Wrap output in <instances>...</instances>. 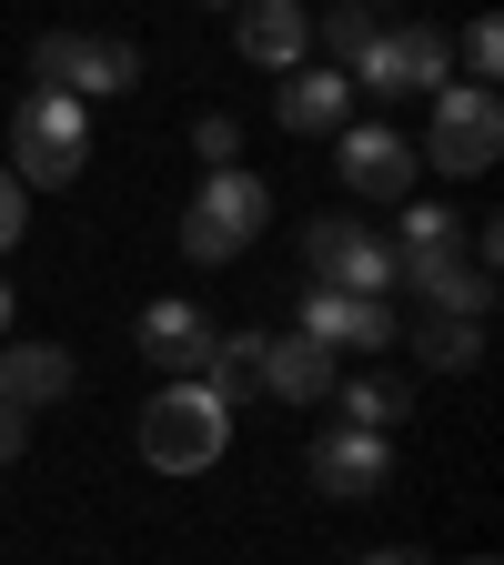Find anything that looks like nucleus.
Returning a JSON list of instances; mask_svg holds the SVG:
<instances>
[{
	"label": "nucleus",
	"mask_w": 504,
	"mask_h": 565,
	"mask_svg": "<svg viewBox=\"0 0 504 565\" xmlns=\"http://www.w3.org/2000/svg\"><path fill=\"white\" fill-rule=\"evenodd\" d=\"M141 465L152 475H202V465H223L233 445V404L223 394H202V374H172L152 404H141Z\"/></svg>",
	"instance_id": "nucleus-1"
},
{
	"label": "nucleus",
	"mask_w": 504,
	"mask_h": 565,
	"mask_svg": "<svg viewBox=\"0 0 504 565\" xmlns=\"http://www.w3.org/2000/svg\"><path fill=\"white\" fill-rule=\"evenodd\" d=\"M262 223H272L262 172L223 162V172H202V192L182 202V253H192V263H233L243 243H262Z\"/></svg>",
	"instance_id": "nucleus-2"
},
{
	"label": "nucleus",
	"mask_w": 504,
	"mask_h": 565,
	"mask_svg": "<svg viewBox=\"0 0 504 565\" xmlns=\"http://www.w3.org/2000/svg\"><path fill=\"white\" fill-rule=\"evenodd\" d=\"M82 162H92V121H82V102H61V92H31L21 111H11V182L31 192H61V182H82Z\"/></svg>",
	"instance_id": "nucleus-3"
},
{
	"label": "nucleus",
	"mask_w": 504,
	"mask_h": 565,
	"mask_svg": "<svg viewBox=\"0 0 504 565\" xmlns=\"http://www.w3.org/2000/svg\"><path fill=\"white\" fill-rule=\"evenodd\" d=\"M31 82L61 92V102H111L141 82V51L131 41H101V31H41L31 41Z\"/></svg>",
	"instance_id": "nucleus-4"
},
{
	"label": "nucleus",
	"mask_w": 504,
	"mask_h": 565,
	"mask_svg": "<svg viewBox=\"0 0 504 565\" xmlns=\"http://www.w3.org/2000/svg\"><path fill=\"white\" fill-rule=\"evenodd\" d=\"M303 273L323 282V294H374V303L404 282L394 243H384L374 223H353V212H323V223H303Z\"/></svg>",
	"instance_id": "nucleus-5"
},
{
	"label": "nucleus",
	"mask_w": 504,
	"mask_h": 565,
	"mask_svg": "<svg viewBox=\"0 0 504 565\" xmlns=\"http://www.w3.org/2000/svg\"><path fill=\"white\" fill-rule=\"evenodd\" d=\"M423 152L444 162V182L494 172V152H504V102H494L484 82H444V92H435V131H423Z\"/></svg>",
	"instance_id": "nucleus-6"
},
{
	"label": "nucleus",
	"mask_w": 504,
	"mask_h": 565,
	"mask_svg": "<svg viewBox=\"0 0 504 565\" xmlns=\"http://www.w3.org/2000/svg\"><path fill=\"white\" fill-rule=\"evenodd\" d=\"M454 82V51H444V31L435 21H404V31H374V51L353 61V92H444Z\"/></svg>",
	"instance_id": "nucleus-7"
},
{
	"label": "nucleus",
	"mask_w": 504,
	"mask_h": 565,
	"mask_svg": "<svg viewBox=\"0 0 504 565\" xmlns=\"http://www.w3.org/2000/svg\"><path fill=\"white\" fill-rule=\"evenodd\" d=\"M333 172L353 202H414V141L384 121H343L333 131Z\"/></svg>",
	"instance_id": "nucleus-8"
},
{
	"label": "nucleus",
	"mask_w": 504,
	"mask_h": 565,
	"mask_svg": "<svg viewBox=\"0 0 504 565\" xmlns=\"http://www.w3.org/2000/svg\"><path fill=\"white\" fill-rule=\"evenodd\" d=\"M293 333H313L323 353H384L404 323H394V303H374V294H323V282H313V294H303V323Z\"/></svg>",
	"instance_id": "nucleus-9"
},
{
	"label": "nucleus",
	"mask_w": 504,
	"mask_h": 565,
	"mask_svg": "<svg viewBox=\"0 0 504 565\" xmlns=\"http://www.w3.org/2000/svg\"><path fill=\"white\" fill-rule=\"evenodd\" d=\"M272 111H282V131L333 141V131L353 121V82H343L333 61H303V71H282V82H272Z\"/></svg>",
	"instance_id": "nucleus-10"
},
{
	"label": "nucleus",
	"mask_w": 504,
	"mask_h": 565,
	"mask_svg": "<svg viewBox=\"0 0 504 565\" xmlns=\"http://www.w3.org/2000/svg\"><path fill=\"white\" fill-rule=\"evenodd\" d=\"M233 41H243L253 71H303L313 11H303V0H243V11H233Z\"/></svg>",
	"instance_id": "nucleus-11"
},
{
	"label": "nucleus",
	"mask_w": 504,
	"mask_h": 565,
	"mask_svg": "<svg viewBox=\"0 0 504 565\" xmlns=\"http://www.w3.org/2000/svg\"><path fill=\"white\" fill-rule=\"evenodd\" d=\"M313 484L323 494H384L394 484V445L364 435V424H333V435L313 445Z\"/></svg>",
	"instance_id": "nucleus-12"
},
{
	"label": "nucleus",
	"mask_w": 504,
	"mask_h": 565,
	"mask_svg": "<svg viewBox=\"0 0 504 565\" xmlns=\"http://www.w3.org/2000/svg\"><path fill=\"white\" fill-rule=\"evenodd\" d=\"M71 384H82V364L61 343H0V404L41 414V404H71Z\"/></svg>",
	"instance_id": "nucleus-13"
},
{
	"label": "nucleus",
	"mask_w": 504,
	"mask_h": 565,
	"mask_svg": "<svg viewBox=\"0 0 504 565\" xmlns=\"http://www.w3.org/2000/svg\"><path fill=\"white\" fill-rule=\"evenodd\" d=\"M141 353H152L162 374H202V353H212V323H202V303H182V294L141 303Z\"/></svg>",
	"instance_id": "nucleus-14"
},
{
	"label": "nucleus",
	"mask_w": 504,
	"mask_h": 565,
	"mask_svg": "<svg viewBox=\"0 0 504 565\" xmlns=\"http://www.w3.org/2000/svg\"><path fill=\"white\" fill-rule=\"evenodd\" d=\"M343 374H333V353L313 343V333H272L262 343V394H282V404H323Z\"/></svg>",
	"instance_id": "nucleus-15"
},
{
	"label": "nucleus",
	"mask_w": 504,
	"mask_h": 565,
	"mask_svg": "<svg viewBox=\"0 0 504 565\" xmlns=\"http://www.w3.org/2000/svg\"><path fill=\"white\" fill-rule=\"evenodd\" d=\"M202 394L253 404V394H262V333H212V353H202Z\"/></svg>",
	"instance_id": "nucleus-16"
},
{
	"label": "nucleus",
	"mask_w": 504,
	"mask_h": 565,
	"mask_svg": "<svg viewBox=\"0 0 504 565\" xmlns=\"http://www.w3.org/2000/svg\"><path fill=\"white\" fill-rule=\"evenodd\" d=\"M333 404H343V424H364V435H394V424L414 414V394L394 374H353V384H333Z\"/></svg>",
	"instance_id": "nucleus-17"
},
{
	"label": "nucleus",
	"mask_w": 504,
	"mask_h": 565,
	"mask_svg": "<svg viewBox=\"0 0 504 565\" xmlns=\"http://www.w3.org/2000/svg\"><path fill=\"white\" fill-rule=\"evenodd\" d=\"M414 353H423L435 374H464L474 353H484V323H464V313H423V323H414Z\"/></svg>",
	"instance_id": "nucleus-18"
},
{
	"label": "nucleus",
	"mask_w": 504,
	"mask_h": 565,
	"mask_svg": "<svg viewBox=\"0 0 504 565\" xmlns=\"http://www.w3.org/2000/svg\"><path fill=\"white\" fill-rule=\"evenodd\" d=\"M313 41L333 51V71H343V82H353V61H364V51H374V11H364V0H333V11L313 21Z\"/></svg>",
	"instance_id": "nucleus-19"
},
{
	"label": "nucleus",
	"mask_w": 504,
	"mask_h": 565,
	"mask_svg": "<svg viewBox=\"0 0 504 565\" xmlns=\"http://www.w3.org/2000/svg\"><path fill=\"white\" fill-rule=\"evenodd\" d=\"M454 61H464V82H484V92H494V71H504V31H494V21H474Z\"/></svg>",
	"instance_id": "nucleus-20"
},
{
	"label": "nucleus",
	"mask_w": 504,
	"mask_h": 565,
	"mask_svg": "<svg viewBox=\"0 0 504 565\" xmlns=\"http://www.w3.org/2000/svg\"><path fill=\"white\" fill-rule=\"evenodd\" d=\"M192 152H202L212 172H223V162L243 152V131H233V111H202V121H192Z\"/></svg>",
	"instance_id": "nucleus-21"
},
{
	"label": "nucleus",
	"mask_w": 504,
	"mask_h": 565,
	"mask_svg": "<svg viewBox=\"0 0 504 565\" xmlns=\"http://www.w3.org/2000/svg\"><path fill=\"white\" fill-rule=\"evenodd\" d=\"M21 223H31V192L11 182V162H0V253H11V243H21Z\"/></svg>",
	"instance_id": "nucleus-22"
},
{
	"label": "nucleus",
	"mask_w": 504,
	"mask_h": 565,
	"mask_svg": "<svg viewBox=\"0 0 504 565\" xmlns=\"http://www.w3.org/2000/svg\"><path fill=\"white\" fill-rule=\"evenodd\" d=\"M21 445H31V414H21V404H0V465H11Z\"/></svg>",
	"instance_id": "nucleus-23"
},
{
	"label": "nucleus",
	"mask_w": 504,
	"mask_h": 565,
	"mask_svg": "<svg viewBox=\"0 0 504 565\" xmlns=\"http://www.w3.org/2000/svg\"><path fill=\"white\" fill-rule=\"evenodd\" d=\"M364 565H423V555H414V545H384V555H364Z\"/></svg>",
	"instance_id": "nucleus-24"
},
{
	"label": "nucleus",
	"mask_w": 504,
	"mask_h": 565,
	"mask_svg": "<svg viewBox=\"0 0 504 565\" xmlns=\"http://www.w3.org/2000/svg\"><path fill=\"white\" fill-rule=\"evenodd\" d=\"M0 343H11V282H0Z\"/></svg>",
	"instance_id": "nucleus-25"
},
{
	"label": "nucleus",
	"mask_w": 504,
	"mask_h": 565,
	"mask_svg": "<svg viewBox=\"0 0 504 565\" xmlns=\"http://www.w3.org/2000/svg\"><path fill=\"white\" fill-rule=\"evenodd\" d=\"M212 11H243V0H212Z\"/></svg>",
	"instance_id": "nucleus-26"
},
{
	"label": "nucleus",
	"mask_w": 504,
	"mask_h": 565,
	"mask_svg": "<svg viewBox=\"0 0 504 565\" xmlns=\"http://www.w3.org/2000/svg\"><path fill=\"white\" fill-rule=\"evenodd\" d=\"M474 565H494V555H474Z\"/></svg>",
	"instance_id": "nucleus-27"
}]
</instances>
